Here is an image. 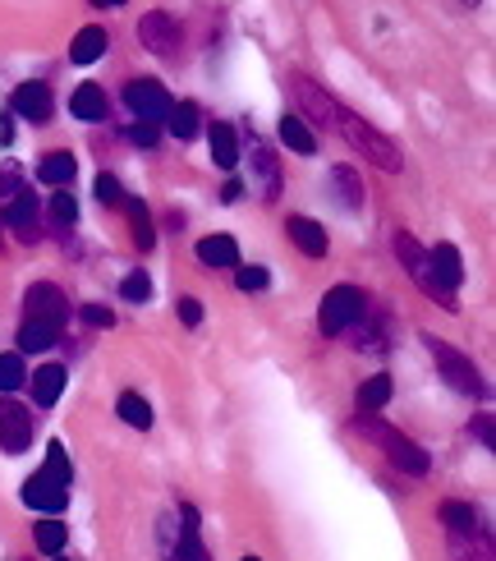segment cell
<instances>
[{"label": "cell", "instance_id": "cell-36", "mask_svg": "<svg viewBox=\"0 0 496 561\" xmlns=\"http://www.w3.org/2000/svg\"><path fill=\"white\" fill-rule=\"evenodd\" d=\"M97 198H102L106 207H124V189L115 175H97Z\"/></svg>", "mask_w": 496, "mask_h": 561}, {"label": "cell", "instance_id": "cell-4", "mask_svg": "<svg viewBox=\"0 0 496 561\" xmlns=\"http://www.w3.org/2000/svg\"><path fill=\"white\" fill-rule=\"evenodd\" d=\"M423 341H428V355L437 359L441 378L451 382L455 391H464V396H487V382H483V373L474 368V359H464L460 350H451V345L437 341V336H423Z\"/></svg>", "mask_w": 496, "mask_h": 561}, {"label": "cell", "instance_id": "cell-35", "mask_svg": "<svg viewBox=\"0 0 496 561\" xmlns=\"http://www.w3.org/2000/svg\"><path fill=\"white\" fill-rule=\"evenodd\" d=\"M235 281H239V290H248V295H253V290H267V267H244L239 263Z\"/></svg>", "mask_w": 496, "mask_h": 561}, {"label": "cell", "instance_id": "cell-23", "mask_svg": "<svg viewBox=\"0 0 496 561\" xmlns=\"http://www.w3.org/2000/svg\"><path fill=\"white\" fill-rule=\"evenodd\" d=\"M212 161L221 171H235L239 166V143H235V129L230 125H212Z\"/></svg>", "mask_w": 496, "mask_h": 561}, {"label": "cell", "instance_id": "cell-43", "mask_svg": "<svg viewBox=\"0 0 496 561\" xmlns=\"http://www.w3.org/2000/svg\"><path fill=\"white\" fill-rule=\"evenodd\" d=\"M239 194H244V184H239V180H230L226 189H221V198H226V203H239Z\"/></svg>", "mask_w": 496, "mask_h": 561}, {"label": "cell", "instance_id": "cell-39", "mask_svg": "<svg viewBox=\"0 0 496 561\" xmlns=\"http://www.w3.org/2000/svg\"><path fill=\"white\" fill-rule=\"evenodd\" d=\"M175 313H180V322H184V327H198V322H203V304H198L193 295H184L180 304H175Z\"/></svg>", "mask_w": 496, "mask_h": 561}, {"label": "cell", "instance_id": "cell-33", "mask_svg": "<svg viewBox=\"0 0 496 561\" xmlns=\"http://www.w3.org/2000/svg\"><path fill=\"white\" fill-rule=\"evenodd\" d=\"M23 382H28L23 355H0V391H19Z\"/></svg>", "mask_w": 496, "mask_h": 561}, {"label": "cell", "instance_id": "cell-5", "mask_svg": "<svg viewBox=\"0 0 496 561\" xmlns=\"http://www.w3.org/2000/svg\"><path fill=\"white\" fill-rule=\"evenodd\" d=\"M363 309H368L363 290L336 286V290H327V299H322V309H317V322H322V332H327V336H340V332H350L354 322L363 318Z\"/></svg>", "mask_w": 496, "mask_h": 561}, {"label": "cell", "instance_id": "cell-15", "mask_svg": "<svg viewBox=\"0 0 496 561\" xmlns=\"http://www.w3.org/2000/svg\"><path fill=\"white\" fill-rule=\"evenodd\" d=\"M5 226H14L23 240H37V198L28 194V189H19V194L10 198V207H5Z\"/></svg>", "mask_w": 496, "mask_h": 561}, {"label": "cell", "instance_id": "cell-26", "mask_svg": "<svg viewBox=\"0 0 496 561\" xmlns=\"http://www.w3.org/2000/svg\"><path fill=\"white\" fill-rule=\"evenodd\" d=\"M354 401H359V414H377L386 401H391V378H386V373L368 378V382L359 387V396H354Z\"/></svg>", "mask_w": 496, "mask_h": 561}, {"label": "cell", "instance_id": "cell-18", "mask_svg": "<svg viewBox=\"0 0 496 561\" xmlns=\"http://www.w3.org/2000/svg\"><path fill=\"white\" fill-rule=\"evenodd\" d=\"M60 391H65V368L60 364H46L33 373V401L42 405V410H51V405L60 401Z\"/></svg>", "mask_w": 496, "mask_h": 561}, {"label": "cell", "instance_id": "cell-7", "mask_svg": "<svg viewBox=\"0 0 496 561\" xmlns=\"http://www.w3.org/2000/svg\"><path fill=\"white\" fill-rule=\"evenodd\" d=\"M124 102H129V111H134L138 120H147V125L166 120V111H170V97L157 79H134L124 88Z\"/></svg>", "mask_w": 496, "mask_h": 561}, {"label": "cell", "instance_id": "cell-34", "mask_svg": "<svg viewBox=\"0 0 496 561\" xmlns=\"http://www.w3.org/2000/svg\"><path fill=\"white\" fill-rule=\"evenodd\" d=\"M120 295L129 299V304H147V299H152V281H147V272H129V276H124Z\"/></svg>", "mask_w": 496, "mask_h": 561}, {"label": "cell", "instance_id": "cell-44", "mask_svg": "<svg viewBox=\"0 0 496 561\" xmlns=\"http://www.w3.org/2000/svg\"><path fill=\"white\" fill-rule=\"evenodd\" d=\"M92 5H102V10H106V5H124V0H92Z\"/></svg>", "mask_w": 496, "mask_h": 561}, {"label": "cell", "instance_id": "cell-24", "mask_svg": "<svg viewBox=\"0 0 496 561\" xmlns=\"http://www.w3.org/2000/svg\"><path fill=\"white\" fill-rule=\"evenodd\" d=\"M281 138H285V148H294L299 157H313V152H317L313 129H308L299 115H285V120H281Z\"/></svg>", "mask_w": 496, "mask_h": 561}, {"label": "cell", "instance_id": "cell-32", "mask_svg": "<svg viewBox=\"0 0 496 561\" xmlns=\"http://www.w3.org/2000/svg\"><path fill=\"white\" fill-rule=\"evenodd\" d=\"M65 539H69V529L60 525V520H42V525H37V548H42L46 557H60Z\"/></svg>", "mask_w": 496, "mask_h": 561}, {"label": "cell", "instance_id": "cell-14", "mask_svg": "<svg viewBox=\"0 0 496 561\" xmlns=\"http://www.w3.org/2000/svg\"><path fill=\"white\" fill-rule=\"evenodd\" d=\"M428 263H432V276H437L441 286L455 295V286L464 281V258H460V249H455V244H437V249L428 253Z\"/></svg>", "mask_w": 496, "mask_h": 561}, {"label": "cell", "instance_id": "cell-40", "mask_svg": "<svg viewBox=\"0 0 496 561\" xmlns=\"http://www.w3.org/2000/svg\"><path fill=\"white\" fill-rule=\"evenodd\" d=\"M129 138H134V143H143V148H152V143H157V125H147V120H138V125L129 129Z\"/></svg>", "mask_w": 496, "mask_h": 561}, {"label": "cell", "instance_id": "cell-29", "mask_svg": "<svg viewBox=\"0 0 496 561\" xmlns=\"http://www.w3.org/2000/svg\"><path fill=\"white\" fill-rule=\"evenodd\" d=\"M56 341H60V327H51V322H23L19 327V350H46Z\"/></svg>", "mask_w": 496, "mask_h": 561}, {"label": "cell", "instance_id": "cell-9", "mask_svg": "<svg viewBox=\"0 0 496 561\" xmlns=\"http://www.w3.org/2000/svg\"><path fill=\"white\" fill-rule=\"evenodd\" d=\"M33 410H23L19 401H0V447L19 456L28 442H33Z\"/></svg>", "mask_w": 496, "mask_h": 561}, {"label": "cell", "instance_id": "cell-38", "mask_svg": "<svg viewBox=\"0 0 496 561\" xmlns=\"http://www.w3.org/2000/svg\"><path fill=\"white\" fill-rule=\"evenodd\" d=\"M79 318L88 322V327H115V313L106 309V304H83Z\"/></svg>", "mask_w": 496, "mask_h": 561}, {"label": "cell", "instance_id": "cell-27", "mask_svg": "<svg viewBox=\"0 0 496 561\" xmlns=\"http://www.w3.org/2000/svg\"><path fill=\"white\" fill-rule=\"evenodd\" d=\"M331 180H336V189H340V207H345V212H359V207H363L359 175H354L350 166H336V171H331Z\"/></svg>", "mask_w": 496, "mask_h": 561}, {"label": "cell", "instance_id": "cell-28", "mask_svg": "<svg viewBox=\"0 0 496 561\" xmlns=\"http://www.w3.org/2000/svg\"><path fill=\"white\" fill-rule=\"evenodd\" d=\"M115 410H120V419H124L129 428H152V405H147L138 391H124Z\"/></svg>", "mask_w": 496, "mask_h": 561}, {"label": "cell", "instance_id": "cell-10", "mask_svg": "<svg viewBox=\"0 0 496 561\" xmlns=\"http://www.w3.org/2000/svg\"><path fill=\"white\" fill-rule=\"evenodd\" d=\"M23 502L33 506V511H46V516H60L69 506V488L56 479H46V474H33V479L23 483Z\"/></svg>", "mask_w": 496, "mask_h": 561}, {"label": "cell", "instance_id": "cell-42", "mask_svg": "<svg viewBox=\"0 0 496 561\" xmlns=\"http://www.w3.org/2000/svg\"><path fill=\"white\" fill-rule=\"evenodd\" d=\"M478 442H483V447H492V419H487V414L478 419Z\"/></svg>", "mask_w": 496, "mask_h": 561}, {"label": "cell", "instance_id": "cell-37", "mask_svg": "<svg viewBox=\"0 0 496 561\" xmlns=\"http://www.w3.org/2000/svg\"><path fill=\"white\" fill-rule=\"evenodd\" d=\"M51 212H56L60 226H74V221H79V203H74V194H56L51 198Z\"/></svg>", "mask_w": 496, "mask_h": 561}, {"label": "cell", "instance_id": "cell-22", "mask_svg": "<svg viewBox=\"0 0 496 561\" xmlns=\"http://www.w3.org/2000/svg\"><path fill=\"white\" fill-rule=\"evenodd\" d=\"M198 120H203V115H198V106L193 102H170V111H166V129L175 138H180V143H189L193 134H198Z\"/></svg>", "mask_w": 496, "mask_h": 561}, {"label": "cell", "instance_id": "cell-17", "mask_svg": "<svg viewBox=\"0 0 496 561\" xmlns=\"http://www.w3.org/2000/svg\"><path fill=\"white\" fill-rule=\"evenodd\" d=\"M74 171H79V161L69 157V152H46V157H42V166H37V180H42V184H51V189H69Z\"/></svg>", "mask_w": 496, "mask_h": 561}, {"label": "cell", "instance_id": "cell-3", "mask_svg": "<svg viewBox=\"0 0 496 561\" xmlns=\"http://www.w3.org/2000/svg\"><path fill=\"white\" fill-rule=\"evenodd\" d=\"M395 258H400V267H405L409 272V281H414L418 290H423V295H432L441 304V309H460V304H455V295L446 286H441L437 276H432V263H428V249H423V244L414 240V235H409V230H395Z\"/></svg>", "mask_w": 496, "mask_h": 561}, {"label": "cell", "instance_id": "cell-11", "mask_svg": "<svg viewBox=\"0 0 496 561\" xmlns=\"http://www.w3.org/2000/svg\"><path fill=\"white\" fill-rule=\"evenodd\" d=\"M23 304H28V322H51V327H60V322H65V313H69L65 309V295H60L51 281H37Z\"/></svg>", "mask_w": 496, "mask_h": 561}, {"label": "cell", "instance_id": "cell-16", "mask_svg": "<svg viewBox=\"0 0 496 561\" xmlns=\"http://www.w3.org/2000/svg\"><path fill=\"white\" fill-rule=\"evenodd\" d=\"M198 263L203 267H239V244L230 235H207L198 240Z\"/></svg>", "mask_w": 496, "mask_h": 561}, {"label": "cell", "instance_id": "cell-2", "mask_svg": "<svg viewBox=\"0 0 496 561\" xmlns=\"http://www.w3.org/2000/svg\"><path fill=\"white\" fill-rule=\"evenodd\" d=\"M359 433H368L372 442L386 451V460H391L395 470H405V474H428V470H432L428 451L418 447L414 437H405V433H395V428H386L377 414H359Z\"/></svg>", "mask_w": 496, "mask_h": 561}, {"label": "cell", "instance_id": "cell-46", "mask_svg": "<svg viewBox=\"0 0 496 561\" xmlns=\"http://www.w3.org/2000/svg\"><path fill=\"white\" fill-rule=\"evenodd\" d=\"M244 561H258V557H244Z\"/></svg>", "mask_w": 496, "mask_h": 561}, {"label": "cell", "instance_id": "cell-8", "mask_svg": "<svg viewBox=\"0 0 496 561\" xmlns=\"http://www.w3.org/2000/svg\"><path fill=\"white\" fill-rule=\"evenodd\" d=\"M290 88H294V97H299V106H304V115L308 120H317V125H336V111H340V102L331 97L327 88H317L308 74H290Z\"/></svg>", "mask_w": 496, "mask_h": 561}, {"label": "cell", "instance_id": "cell-6", "mask_svg": "<svg viewBox=\"0 0 496 561\" xmlns=\"http://www.w3.org/2000/svg\"><path fill=\"white\" fill-rule=\"evenodd\" d=\"M138 42L161 60L180 56V28H175V19H170L166 10H147L143 19H138Z\"/></svg>", "mask_w": 496, "mask_h": 561}, {"label": "cell", "instance_id": "cell-25", "mask_svg": "<svg viewBox=\"0 0 496 561\" xmlns=\"http://www.w3.org/2000/svg\"><path fill=\"white\" fill-rule=\"evenodd\" d=\"M441 520H446V529H451V534H483L478 511L469 502H446V506H441Z\"/></svg>", "mask_w": 496, "mask_h": 561}, {"label": "cell", "instance_id": "cell-41", "mask_svg": "<svg viewBox=\"0 0 496 561\" xmlns=\"http://www.w3.org/2000/svg\"><path fill=\"white\" fill-rule=\"evenodd\" d=\"M0 194H5V198L19 194V175H14V166H5V171H0Z\"/></svg>", "mask_w": 496, "mask_h": 561}, {"label": "cell", "instance_id": "cell-13", "mask_svg": "<svg viewBox=\"0 0 496 561\" xmlns=\"http://www.w3.org/2000/svg\"><path fill=\"white\" fill-rule=\"evenodd\" d=\"M285 230H290V240L299 244V253H308V258H327V230L317 226L313 217H290Z\"/></svg>", "mask_w": 496, "mask_h": 561}, {"label": "cell", "instance_id": "cell-1", "mask_svg": "<svg viewBox=\"0 0 496 561\" xmlns=\"http://www.w3.org/2000/svg\"><path fill=\"white\" fill-rule=\"evenodd\" d=\"M336 129L340 138H345V143H350L354 152H359L363 161H372V166H377V171H386V175H395L400 171V166H405V157H400V148H395L391 138L382 134V129H372L368 120H359V115L354 111H345V106H340L336 111Z\"/></svg>", "mask_w": 496, "mask_h": 561}, {"label": "cell", "instance_id": "cell-21", "mask_svg": "<svg viewBox=\"0 0 496 561\" xmlns=\"http://www.w3.org/2000/svg\"><path fill=\"white\" fill-rule=\"evenodd\" d=\"M69 111L79 115V120H106V92L97 83H79L74 97H69Z\"/></svg>", "mask_w": 496, "mask_h": 561}, {"label": "cell", "instance_id": "cell-45", "mask_svg": "<svg viewBox=\"0 0 496 561\" xmlns=\"http://www.w3.org/2000/svg\"><path fill=\"white\" fill-rule=\"evenodd\" d=\"M460 5H478V0H460Z\"/></svg>", "mask_w": 496, "mask_h": 561}, {"label": "cell", "instance_id": "cell-31", "mask_svg": "<svg viewBox=\"0 0 496 561\" xmlns=\"http://www.w3.org/2000/svg\"><path fill=\"white\" fill-rule=\"evenodd\" d=\"M42 474H46V479H56V483H65V488H69L74 470H69V451L60 447V442H51V447H46V465H42Z\"/></svg>", "mask_w": 496, "mask_h": 561}, {"label": "cell", "instance_id": "cell-19", "mask_svg": "<svg viewBox=\"0 0 496 561\" xmlns=\"http://www.w3.org/2000/svg\"><path fill=\"white\" fill-rule=\"evenodd\" d=\"M253 171H258L262 198H276V194H281V166H276L271 148H267V143H258V138H253Z\"/></svg>", "mask_w": 496, "mask_h": 561}, {"label": "cell", "instance_id": "cell-20", "mask_svg": "<svg viewBox=\"0 0 496 561\" xmlns=\"http://www.w3.org/2000/svg\"><path fill=\"white\" fill-rule=\"evenodd\" d=\"M106 46H111L106 28H83V33L74 37V46H69V60H74V65H92V60L106 56Z\"/></svg>", "mask_w": 496, "mask_h": 561}, {"label": "cell", "instance_id": "cell-30", "mask_svg": "<svg viewBox=\"0 0 496 561\" xmlns=\"http://www.w3.org/2000/svg\"><path fill=\"white\" fill-rule=\"evenodd\" d=\"M124 212H129V221H134V244L147 253L152 244H157V230H152V217H147V207H143V203H129V198H124Z\"/></svg>", "mask_w": 496, "mask_h": 561}, {"label": "cell", "instance_id": "cell-12", "mask_svg": "<svg viewBox=\"0 0 496 561\" xmlns=\"http://www.w3.org/2000/svg\"><path fill=\"white\" fill-rule=\"evenodd\" d=\"M14 111H19L23 120H33V125H46V120H51V88H46V83H19Z\"/></svg>", "mask_w": 496, "mask_h": 561}]
</instances>
